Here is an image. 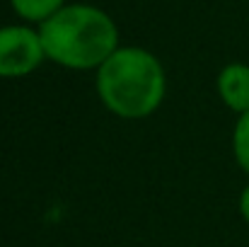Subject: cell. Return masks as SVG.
Instances as JSON below:
<instances>
[{"instance_id": "1", "label": "cell", "mask_w": 249, "mask_h": 247, "mask_svg": "<svg viewBox=\"0 0 249 247\" xmlns=\"http://www.w3.org/2000/svg\"><path fill=\"white\" fill-rule=\"evenodd\" d=\"M46 58L63 68H99L116 49L119 32L114 19L92 5H63L39 27Z\"/></svg>"}, {"instance_id": "2", "label": "cell", "mask_w": 249, "mask_h": 247, "mask_svg": "<svg viewBox=\"0 0 249 247\" xmlns=\"http://www.w3.org/2000/svg\"><path fill=\"white\" fill-rule=\"evenodd\" d=\"M162 63L145 49L119 46L97 68V95L121 119L150 116L165 99Z\"/></svg>"}, {"instance_id": "3", "label": "cell", "mask_w": 249, "mask_h": 247, "mask_svg": "<svg viewBox=\"0 0 249 247\" xmlns=\"http://www.w3.org/2000/svg\"><path fill=\"white\" fill-rule=\"evenodd\" d=\"M46 58L39 32L29 27H0V78H24Z\"/></svg>"}, {"instance_id": "4", "label": "cell", "mask_w": 249, "mask_h": 247, "mask_svg": "<svg viewBox=\"0 0 249 247\" xmlns=\"http://www.w3.org/2000/svg\"><path fill=\"white\" fill-rule=\"evenodd\" d=\"M218 95L232 112H249V66L228 63L218 73Z\"/></svg>"}, {"instance_id": "5", "label": "cell", "mask_w": 249, "mask_h": 247, "mask_svg": "<svg viewBox=\"0 0 249 247\" xmlns=\"http://www.w3.org/2000/svg\"><path fill=\"white\" fill-rule=\"evenodd\" d=\"M15 12L29 22H44L51 15H56L66 0H10Z\"/></svg>"}, {"instance_id": "6", "label": "cell", "mask_w": 249, "mask_h": 247, "mask_svg": "<svg viewBox=\"0 0 249 247\" xmlns=\"http://www.w3.org/2000/svg\"><path fill=\"white\" fill-rule=\"evenodd\" d=\"M232 153L237 165L249 174V112L237 116V124L232 131Z\"/></svg>"}, {"instance_id": "7", "label": "cell", "mask_w": 249, "mask_h": 247, "mask_svg": "<svg viewBox=\"0 0 249 247\" xmlns=\"http://www.w3.org/2000/svg\"><path fill=\"white\" fill-rule=\"evenodd\" d=\"M240 213H242V218L247 221V226H249V184L240 194Z\"/></svg>"}]
</instances>
